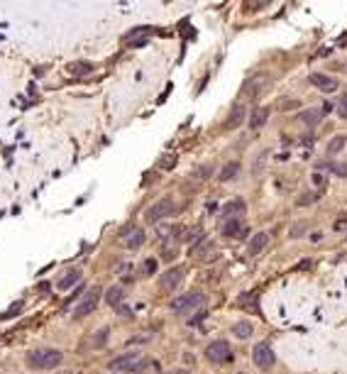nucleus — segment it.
<instances>
[{"label":"nucleus","instance_id":"obj_22","mask_svg":"<svg viewBox=\"0 0 347 374\" xmlns=\"http://www.w3.org/2000/svg\"><path fill=\"white\" fill-rule=\"evenodd\" d=\"M345 137H343V135H338V137H333V140H330V142H328V154H338V152H340V149H343V147H345Z\"/></svg>","mask_w":347,"mask_h":374},{"label":"nucleus","instance_id":"obj_30","mask_svg":"<svg viewBox=\"0 0 347 374\" xmlns=\"http://www.w3.org/2000/svg\"><path fill=\"white\" fill-rule=\"evenodd\" d=\"M142 272H145V274H154V272H157V259H145Z\"/></svg>","mask_w":347,"mask_h":374},{"label":"nucleus","instance_id":"obj_15","mask_svg":"<svg viewBox=\"0 0 347 374\" xmlns=\"http://www.w3.org/2000/svg\"><path fill=\"white\" fill-rule=\"evenodd\" d=\"M90 71H93L90 61H71L69 64V74H74V76H88Z\"/></svg>","mask_w":347,"mask_h":374},{"label":"nucleus","instance_id":"obj_38","mask_svg":"<svg viewBox=\"0 0 347 374\" xmlns=\"http://www.w3.org/2000/svg\"><path fill=\"white\" fill-rule=\"evenodd\" d=\"M240 374H245V372H240Z\"/></svg>","mask_w":347,"mask_h":374},{"label":"nucleus","instance_id":"obj_36","mask_svg":"<svg viewBox=\"0 0 347 374\" xmlns=\"http://www.w3.org/2000/svg\"><path fill=\"white\" fill-rule=\"evenodd\" d=\"M340 113H343V117L347 120V93L343 95V108H340Z\"/></svg>","mask_w":347,"mask_h":374},{"label":"nucleus","instance_id":"obj_33","mask_svg":"<svg viewBox=\"0 0 347 374\" xmlns=\"http://www.w3.org/2000/svg\"><path fill=\"white\" fill-rule=\"evenodd\" d=\"M313 201H316V196H313V193H306V196L298 198V205H311Z\"/></svg>","mask_w":347,"mask_h":374},{"label":"nucleus","instance_id":"obj_7","mask_svg":"<svg viewBox=\"0 0 347 374\" xmlns=\"http://www.w3.org/2000/svg\"><path fill=\"white\" fill-rule=\"evenodd\" d=\"M252 360H255V365H257L260 370H271V367H274V362H276V357H274L271 347L266 345V343L255 345V350H252Z\"/></svg>","mask_w":347,"mask_h":374},{"label":"nucleus","instance_id":"obj_11","mask_svg":"<svg viewBox=\"0 0 347 374\" xmlns=\"http://www.w3.org/2000/svg\"><path fill=\"white\" fill-rule=\"evenodd\" d=\"M181 279H183V269H181V267H174V269L162 274V288H167V291H169V288H176L181 284Z\"/></svg>","mask_w":347,"mask_h":374},{"label":"nucleus","instance_id":"obj_9","mask_svg":"<svg viewBox=\"0 0 347 374\" xmlns=\"http://www.w3.org/2000/svg\"><path fill=\"white\" fill-rule=\"evenodd\" d=\"M245 117H247V108H245L242 103H235V105L230 108V113H228L225 127H228V130H237V127L245 122Z\"/></svg>","mask_w":347,"mask_h":374},{"label":"nucleus","instance_id":"obj_8","mask_svg":"<svg viewBox=\"0 0 347 374\" xmlns=\"http://www.w3.org/2000/svg\"><path fill=\"white\" fill-rule=\"evenodd\" d=\"M145 240H147L145 230H140V228H132V225L122 228V245H125L127 250H140V247L145 245Z\"/></svg>","mask_w":347,"mask_h":374},{"label":"nucleus","instance_id":"obj_26","mask_svg":"<svg viewBox=\"0 0 347 374\" xmlns=\"http://www.w3.org/2000/svg\"><path fill=\"white\" fill-rule=\"evenodd\" d=\"M201 240H203V230H201V228H193V230L186 235V242H188L191 247H196V245H198Z\"/></svg>","mask_w":347,"mask_h":374},{"label":"nucleus","instance_id":"obj_10","mask_svg":"<svg viewBox=\"0 0 347 374\" xmlns=\"http://www.w3.org/2000/svg\"><path fill=\"white\" fill-rule=\"evenodd\" d=\"M308 81H311L316 88L325 91V93H333V91L338 88V81H335L333 76H325V74H311V76H308Z\"/></svg>","mask_w":347,"mask_h":374},{"label":"nucleus","instance_id":"obj_31","mask_svg":"<svg viewBox=\"0 0 347 374\" xmlns=\"http://www.w3.org/2000/svg\"><path fill=\"white\" fill-rule=\"evenodd\" d=\"M330 169L338 176H347V164H330Z\"/></svg>","mask_w":347,"mask_h":374},{"label":"nucleus","instance_id":"obj_17","mask_svg":"<svg viewBox=\"0 0 347 374\" xmlns=\"http://www.w3.org/2000/svg\"><path fill=\"white\" fill-rule=\"evenodd\" d=\"M213 172H215V167H213V164H201L198 169H193V172H191V179H196V181H205V179H210V176H213Z\"/></svg>","mask_w":347,"mask_h":374},{"label":"nucleus","instance_id":"obj_32","mask_svg":"<svg viewBox=\"0 0 347 374\" xmlns=\"http://www.w3.org/2000/svg\"><path fill=\"white\" fill-rule=\"evenodd\" d=\"M279 108H281V110H296V108H298V100H284Z\"/></svg>","mask_w":347,"mask_h":374},{"label":"nucleus","instance_id":"obj_34","mask_svg":"<svg viewBox=\"0 0 347 374\" xmlns=\"http://www.w3.org/2000/svg\"><path fill=\"white\" fill-rule=\"evenodd\" d=\"M130 345H142V343H147V338L145 335H137V338H132V340H127Z\"/></svg>","mask_w":347,"mask_h":374},{"label":"nucleus","instance_id":"obj_18","mask_svg":"<svg viewBox=\"0 0 347 374\" xmlns=\"http://www.w3.org/2000/svg\"><path fill=\"white\" fill-rule=\"evenodd\" d=\"M122 296H125V288L122 286H110L108 293H105V298H108L110 306H120V303H122Z\"/></svg>","mask_w":347,"mask_h":374},{"label":"nucleus","instance_id":"obj_24","mask_svg":"<svg viewBox=\"0 0 347 374\" xmlns=\"http://www.w3.org/2000/svg\"><path fill=\"white\" fill-rule=\"evenodd\" d=\"M320 115H323L320 110H308V113H303V115H301V120H303V122H306L308 127H313V125H318Z\"/></svg>","mask_w":347,"mask_h":374},{"label":"nucleus","instance_id":"obj_4","mask_svg":"<svg viewBox=\"0 0 347 374\" xmlns=\"http://www.w3.org/2000/svg\"><path fill=\"white\" fill-rule=\"evenodd\" d=\"M205 357H208L210 362H215V365H223V362L232 360L230 343H228V340H215V343H210V345L205 347Z\"/></svg>","mask_w":347,"mask_h":374},{"label":"nucleus","instance_id":"obj_19","mask_svg":"<svg viewBox=\"0 0 347 374\" xmlns=\"http://www.w3.org/2000/svg\"><path fill=\"white\" fill-rule=\"evenodd\" d=\"M232 333H235L237 338H250V335H252V323H250V320H240V323H235Z\"/></svg>","mask_w":347,"mask_h":374},{"label":"nucleus","instance_id":"obj_5","mask_svg":"<svg viewBox=\"0 0 347 374\" xmlns=\"http://www.w3.org/2000/svg\"><path fill=\"white\" fill-rule=\"evenodd\" d=\"M172 213H176V203L172 198H162V201H157L149 210L145 213V218L149 223H159L162 218H169Z\"/></svg>","mask_w":347,"mask_h":374},{"label":"nucleus","instance_id":"obj_3","mask_svg":"<svg viewBox=\"0 0 347 374\" xmlns=\"http://www.w3.org/2000/svg\"><path fill=\"white\" fill-rule=\"evenodd\" d=\"M98 301H100V288L98 286L88 288L86 293H84V298L74 306V318H84V316H88V313H93L95 306H98Z\"/></svg>","mask_w":347,"mask_h":374},{"label":"nucleus","instance_id":"obj_16","mask_svg":"<svg viewBox=\"0 0 347 374\" xmlns=\"http://www.w3.org/2000/svg\"><path fill=\"white\" fill-rule=\"evenodd\" d=\"M79 277H81V272H79V269H71V272H66V274L59 279V288H64V291H66V288H71L76 281H79Z\"/></svg>","mask_w":347,"mask_h":374},{"label":"nucleus","instance_id":"obj_25","mask_svg":"<svg viewBox=\"0 0 347 374\" xmlns=\"http://www.w3.org/2000/svg\"><path fill=\"white\" fill-rule=\"evenodd\" d=\"M108 335H110V330H108V328H100V330L93 335V347H103L105 340H108Z\"/></svg>","mask_w":347,"mask_h":374},{"label":"nucleus","instance_id":"obj_29","mask_svg":"<svg viewBox=\"0 0 347 374\" xmlns=\"http://www.w3.org/2000/svg\"><path fill=\"white\" fill-rule=\"evenodd\" d=\"M22 311V303H15V306H10L2 316H0V320H5V318H10V316H15V313H20Z\"/></svg>","mask_w":347,"mask_h":374},{"label":"nucleus","instance_id":"obj_12","mask_svg":"<svg viewBox=\"0 0 347 374\" xmlns=\"http://www.w3.org/2000/svg\"><path fill=\"white\" fill-rule=\"evenodd\" d=\"M269 86V76H264V74H260V76H255L250 84H247V88H245V93L250 95V98H257L264 88Z\"/></svg>","mask_w":347,"mask_h":374},{"label":"nucleus","instance_id":"obj_14","mask_svg":"<svg viewBox=\"0 0 347 374\" xmlns=\"http://www.w3.org/2000/svg\"><path fill=\"white\" fill-rule=\"evenodd\" d=\"M266 120H269V108H257V110L252 113V117H250V127H252V130H260V127H264Z\"/></svg>","mask_w":347,"mask_h":374},{"label":"nucleus","instance_id":"obj_35","mask_svg":"<svg viewBox=\"0 0 347 374\" xmlns=\"http://www.w3.org/2000/svg\"><path fill=\"white\" fill-rule=\"evenodd\" d=\"M264 5H266V2H247L245 7H247V10H260V7H264Z\"/></svg>","mask_w":347,"mask_h":374},{"label":"nucleus","instance_id":"obj_2","mask_svg":"<svg viewBox=\"0 0 347 374\" xmlns=\"http://www.w3.org/2000/svg\"><path fill=\"white\" fill-rule=\"evenodd\" d=\"M149 357H140V355H120L117 360L110 362V370H115V372H145L147 367H149Z\"/></svg>","mask_w":347,"mask_h":374},{"label":"nucleus","instance_id":"obj_27","mask_svg":"<svg viewBox=\"0 0 347 374\" xmlns=\"http://www.w3.org/2000/svg\"><path fill=\"white\" fill-rule=\"evenodd\" d=\"M237 169H240V164H237V162H230V164H228V167L220 172V181H228V179H232V176L237 174Z\"/></svg>","mask_w":347,"mask_h":374},{"label":"nucleus","instance_id":"obj_6","mask_svg":"<svg viewBox=\"0 0 347 374\" xmlns=\"http://www.w3.org/2000/svg\"><path fill=\"white\" fill-rule=\"evenodd\" d=\"M203 293H198V291H193V293H186V296H178L176 301H172V311H176V313H188V311H193V308H198V306H203Z\"/></svg>","mask_w":347,"mask_h":374},{"label":"nucleus","instance_id":"obj_1","mask_svg":"<svg viewBox=\"0 0 347 374\" xmlns=\"http://www.w3.org/2000/svg\"><path fill=\"white\" fill-rule=\"evenodd\" d=\"M27 365L32 370H54L61 365V352L54 347H37L27 355Z\"/></svg>","mask_w":347,"mask_h":374},{"label":"nucleus","instance_id":"obj_23","mask_svg":"<svg viewBox=\"0 0 347 374\" xmlns=\"http://www.w3.org/2000/svg\"><path fill=\"white\" fill-rule=\"evenodd\" d=\"M223 235H242V223L235 220V218H230V223L223 225Z\"/></svg>","mask_w":347,"mask_h":374},{"label":"nucleus","instance_id":"obj_21","mask_svg":"<svg viewBox=\"0 0 347 374\" xmlns=\"http://www.w3.org/2000/svg\"><path fill=\"white\" fill-rule=\"evenodd\" d=\"M208 247L213 250V245H210V242H208V240L203 237V240H201V242H198V245H196V247H191V257H198V259H203V257H205V252H208Z\"/></svg>","mask_w":347,"mask_h":374},{"label":"nucleus","instance_id":"obj_20","mask_svg":"<svg viewBox=\"0 0 347 374\" xmlns=\"http://www.w3.org/2000/svg\"><path fill=\"white\" fill-rule=\"evenodd\" d=\"M245 208H247V205H245V201H240V198H237V201L228 203V205L223 208V213L232 218V215H240V213H245Z\"/></svg>","mask_w":347,"mask_h":374},{"label":"nucleus","instance_id":"obj_37","mask_svg":"<svg viewBox=\"0 0 347 374\" xmlns=\"http://www.w3.org/2000/svg\"><path fill=\"white\" fill-rule=\"evenodd\" d=\"M303 228H306V225H296V228L291 230V235H301V232H303Z\"/></svg>","mask_w":347,"mask_h":374},{"label":"nucleus","instance_id":"obj_28","mask_svg":"<svg viewBox=\"0 0 347 374\" xmlns=\"http://www.w3.org/2000/svg\"><path fill=\"white\" fill-rule=\"evenodd\" d=\"M174 167H176V157H174V154L162 157V169H174Z\"/></svg>","mask_w":347,"mask_h":374},{"label":"nucleus","instance_id":"obj_13","mask_svg":"<svg viewBox=\"0 0 347 374\" xmlns=\"http://www.w3.org/2000/svg\"><path fill=\"white\" fill-rule=\"evenodd\" d=\"M266 242H269V235H266V232H257V235L250 240V247H247V252H250V255H260L261 250L266 247Z\"/></svg>","mask_w":347,"mask_h":374}]
</instances>
